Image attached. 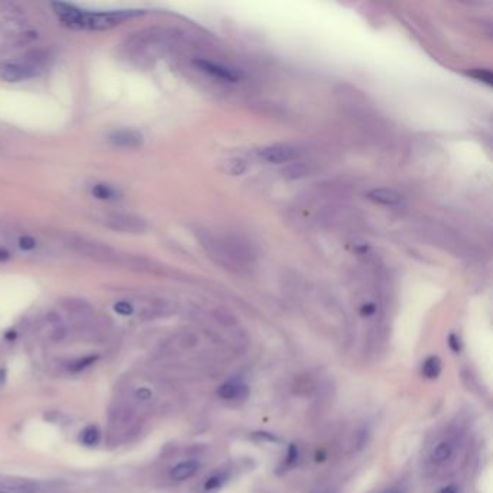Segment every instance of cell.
<instances>
[{"instance_id": "1", "label": "cell", "mask_w": 493, "mask_h": 493, "mask_svg": "<svg viewBox=\"0 0 493 493\" xmlns=\"http://www.w3.org/2000/svg\"><path fill=\"white\" fill-rule=\"evenodd\" d=\"M53 6L60 21L65 26L84 31H109L130 18H135V16L142 15L139 10L87 12L67 3H54Z\"/></svg>"}, {"instance_id": "2", "label": "cell", "mask_w": 493, "mask_h": 493, "mask_svg": "<svg viewBox=\"0 0 493 493\" xmlns=\"http://www.w3.org/2000/svg\"><path fill=\"white\" fill-rule=\"evenodd\" d=\"M67 486L58 481H37L19 476H0V493H57Z\"/></svg>"}, {"instance_id": "3", "label": "cell", "mask_w": 493, "mask_h": 493, "mask_svg": "<svg viewBox=\"0 0 493 493\" xmlns=\"http://www.w3.org/2000/svg\"><path fill=\"white\" fill-rule=\"evenodd\" d=\"M70 246L78 252L83 253L84 257L92 258L98 262H107V263H122V265H133L129 261V257L125 254H119L116 250L112 248L96 242L90 239H84V237H73L70 241Z\"/></svg>"}, {"instance_id": "4", "label": "cell", "mask_w": 493, "mask_h": 493, "mask_svg": "<svg viewBox=\"0 0 493 493\" xmlns=\"http://www.w3.org/2000/svg\"><path fill=\"white\" fill-rule=\"evenodd\" d=\"M101 223L110 230L128 234H142L148 229L144 218L128 213H107L101 217Z\"/></svg>"}, {"instance_id": "5", "label": "cell", "mask_w": 493, "mask_h": 493, "mask_svg": "<svg viewBox=\"0 0 493 493\" xmlns=\"http://www.w3.org/2000/svg\"><path fill=\"white\" fill-rule=\"evenodd\" d=\"M194 65L198 68L200 71L206 73L214 78H218L222 81H229V83H237L242 78V74L237 73L233 68L220 65V64H214L211 61L207 60H197L194 61Z\"/></svg>"}, {"instance_id": "6", "label": "cell", "mask_w": 493, "mask_h": 493, "mask_svg": "<svg viewBox=\"0 0 493 493\" xmlns=\"http://www.w3.org/2000/svg\"><path fill=\"white\" fill-rule=\"evenodd\" d=\"M109 144L119 149H138L144 144V136L133 129L114 130L109 135Z\"/></svg>"}, {"instance_id": "7", "label": "cell", "mask_w": 493, "mask_h": 493, "mask_svg": "<svg viewBox=\"0 0 493 493\" xmlns=\"http://www.w3.org/2000/svg\"><path fill=\"white\" fill-rule=\"evenodd\" d=\"M38 74V67L33 64H8L0 70V77L8 83H19Z\"/></svg>"}, {"instance_id": "8", "label": "cell", "mask_w": 493, "mask_h": 493, "mask_svg": "<svg viewBox=\"0 0 493 493\" xmlns=\"http://www.w3.org/2000/svg\"><path fill=\"white\" fill-rule=\"evenodd\" d=\"M295 154H297L295 149L291 148V146L275 145V146L263 148L259 152V157L268 164L279 165V164H285V162L293 161L295 158Z\"/></svg>"}, {"instance_id": "9", "label": "cell", "mask_w": 493, "mask_h": 493, "mask_svg": "<svg viewBox=\"0 0 493 493\" xmlns=\"http://www.w3.org/2000/svg\"><path fill=\"white\" fill-rule=\"evenodd\" d=\"M367 197L372 201L382 204V206H399L404 200L399 193L389 189H375L367 194Z\"/></svg>"}, {"instance_id": "10", "label": "cell", "mask_w": 493, "mask_h": 493, "mask_svg": "<svg viewBox=\"0 0 493 493\" xmlns=\"http://www.w3.org/2000/svg\"><path fill=\"white\" fill-rule=\"evenodd\" d=\"M246 395H248V388L237 382H227L218 388V397H222L223 399L227 401L245 398Z\"/></svg>"}, {"instance_id": "11", "label": "cell", "mask_w": 493, "mask_h": 493, "mask_svg": "<svg viewBox=\"0 0 493 493\" xmlns=\"http://www.w3.org/2000/svg\"><path fill=\"white\" fill-rule=\"evenodd\" d=\"M200 465L198 462L196 460H187V462H182L180 465H177L173 470H171V478L177 482H181V481H185V479H189L191 478V476H194L198 470Z\"/></svg>"}, {"instance_id": "12", "label": "cell", "mask_w": 493, "mask_h": 493, "mask_svg": "<svg viewBox=\"0 0 493 493\" xmlns=\"http://www.w3.org/2000/svg\"><path fill=\"white\" fill-rule=\"evenodd\" d=\"M92 194L97 200H105V201H116V200L121 198V193L117 191V189H114V187H112L109 184H103V182L94 184L93 189H92Z\"/></svg>"}, {"instance_id": "13", "label": "cell", "mask_w": 493, "mask_h": 493, "mask_svg": "<svg viewBox=\"0 0 493 493\" xmlns=\"http://www.w3.org/2000/svg\"><path fill=\"white\" fill-rule=\"evenodd\" d=\"M451 453H453L451 444L447 443V441H443V443H440L438 446L434 447V450L431 453V460L438 465L444 463L451 457Z\"/></svg>"}, {"instance_id": "14", "label": "cell", "mask_w": 493, "mask_h": 493, "mask_svg": "<svg viewBox=\"0 0 493 493\" xmlns=\"http://www.w3.org/2000/svg\"><path fill=\"white\" fill-rule=\"evenodd\" d=\"M441 372V361L437 356H431L422 365V373L424 377H427L429 379H435Z\"/></svg>"}, {"instance_id": "15", "label": "cell", "mask_w": 493, "mask_h": 493, "mask_svg": "<svg viewBox=\"0 0 493 493\" xmlns=\"http://www.w3.org/2000/svg\"><path fill=\"white\" fill-rule=\"evenodd\" d=\"M98 440H100V433L97 430V427H87L86 430H84L81 433V441H83V444H86L89 447H93L98 443Z\"/></svg>"}, {"instance_id": "16", "label": "cell", "mask_w": 493, "mask_h": 493, "mask_svg": "<svg viewBox=\"0 0 493 493\" xmlns=\"http://www.w3.org/2000/svg\"><path fill=\"white\" fill-rule=\"evenodd\" d=\"M225 169L232 175H242L248 169V165L242 159H232V161L226 162V168Z\"/></svg>"}, {"instance_id": "17", "label": "cell", "mask_w": 493, "mask_h": 493, "mask_svg": "<svg viewBox=\"0 0 493 493\" xmlns=\"http://www.w3.org/2000/svg\"><path fill=\"white\" fill-rule=\"evenodd\" d=\"M309 174V169L305 168L304 165H293L290 168H286L284 171V177L290 178V180H297V178H302Z\"/></svg>"}, {"instance_id": "18", "label": "cell", "mask_w": 493, "mask_h": 493, "mask_svg": "<svg viewBox=\"0 0 493 493\" xmlns=\"http://www.w3.org/2000/svg\"><path fill=\"white\" fill-rule=\"evenodd\" d=\"M227 481V476L223 474V473H217L214 476H211V478L207 479L206 485H204V487H206L207 490H216L218 489L220 486H222L225 482Z\"/></svg>"}, {"instance_id": "19", "label": "cell", "mask_w": 493, "mask_h": 493, "mask_svg": "<svg viewBox=\"0 0 493 493\" xmlns=\"http://www.w3.org/2000/svg\"><path fill=\"white\" fill-rule=\"evenodd\" d=\"M114 310H116V313L122 314V315H130V314L133 313V307H132V305H130L129 302H126V301L117 302V304L114 305Z\"/></svg>"}, {"instance_id": "20", "label": "cell", "mask_w": 493, "mask_h": 493, "mask_svg": "<svg viewBox=\"0 0 493 493\" xmlns=\"http://www.w3.org/2000/svg\"><path fill=\"white\" fill-rule=\"evenodd\" d=\"M449 345H450V347H451V350L453 352H456V353H458V352H460V340H458V337L456 336V334H451L450 337H449Z\"/></svg>"}, {"instance_id": "21", "label": "cell", "mask_w": 493, "mask_h": 493, "mask_svg": "<svg viewBox=\"0 0 493 493\" xmlns=\"http://www.w3.org/2000/svg\"><path fill=\"white\" fill-rule=\"evenodd\" d=\"M19 245H21V248H22V249L29 250V249H33V248H35V241H33L32 237L25 236V237H22V239L19 241Z\"/></svg>"}, {"instance_id": "22", "label": "cell", "mask_w": 493, "mask_h": 493, "mask_svg": "<svg viewBox=\"0 0 493 493\" xmlns=\"http://www.w3.org/2000/svg\"><path fill=\"white\" fill-rule=\"evenodd\" d=\"M297 460H298V449H297V446L293 444L290 447V451H288V463L294 465Z\"/></svg>"}, {"instance_id": "23", "label": "cell", "mask_w": 493, "mask_h": 493, "mask_svg": "<svg viewBox=\"0 0 493 493\" xmlns=\"http://www.w3.org/2000/svg\"><path fill=\"white\" fill-rule=\"evenodd\" d=\"M373 311H375V307H373V305H365L363 310H362V313L365 315H370Z\"/></svg>"}, {"instance_id": "24", "label": "cell", "mask_w": 493, "mask_h": 493, "mask_svg": "<svg viewBox=\"0 0 493 493\" xmlns=\"http://www.w3.org/2000/svg\"><path fill=\"white\" fill-rule=\"evenodd\" d=\"M138 395H139L141 399H148V398L150 397V392H149V390H146V389H141L139 392H138Z\"/></svg>"}, {"instance_id": "25", "label": "cell", "mask_w": 493, "mask_h": 493, "mask_svg": "<svg viewBox=\"0 0 493 493\" xmlns=\"http://www.w3.org/2000/svg\"><path fill=\"white\" fill-rule=\"evenodd\" d=\"M441 493H458V490L454 486H447V487H444L443 490H441Z\"/></svg>"}, {"instance_id": "26", "label": "cell", "mask_w": 493, "mask_h": 493, "mask_svg": "<svg viewBox=\"0 0 493 493\" xmlns=\"http://www.w3.org/2000/svg\"><path fill=\"white\" fill-rule=\"evenodd\" d=\"M390 493H398V492H390Z\"/></svg>"}]
</instances>
